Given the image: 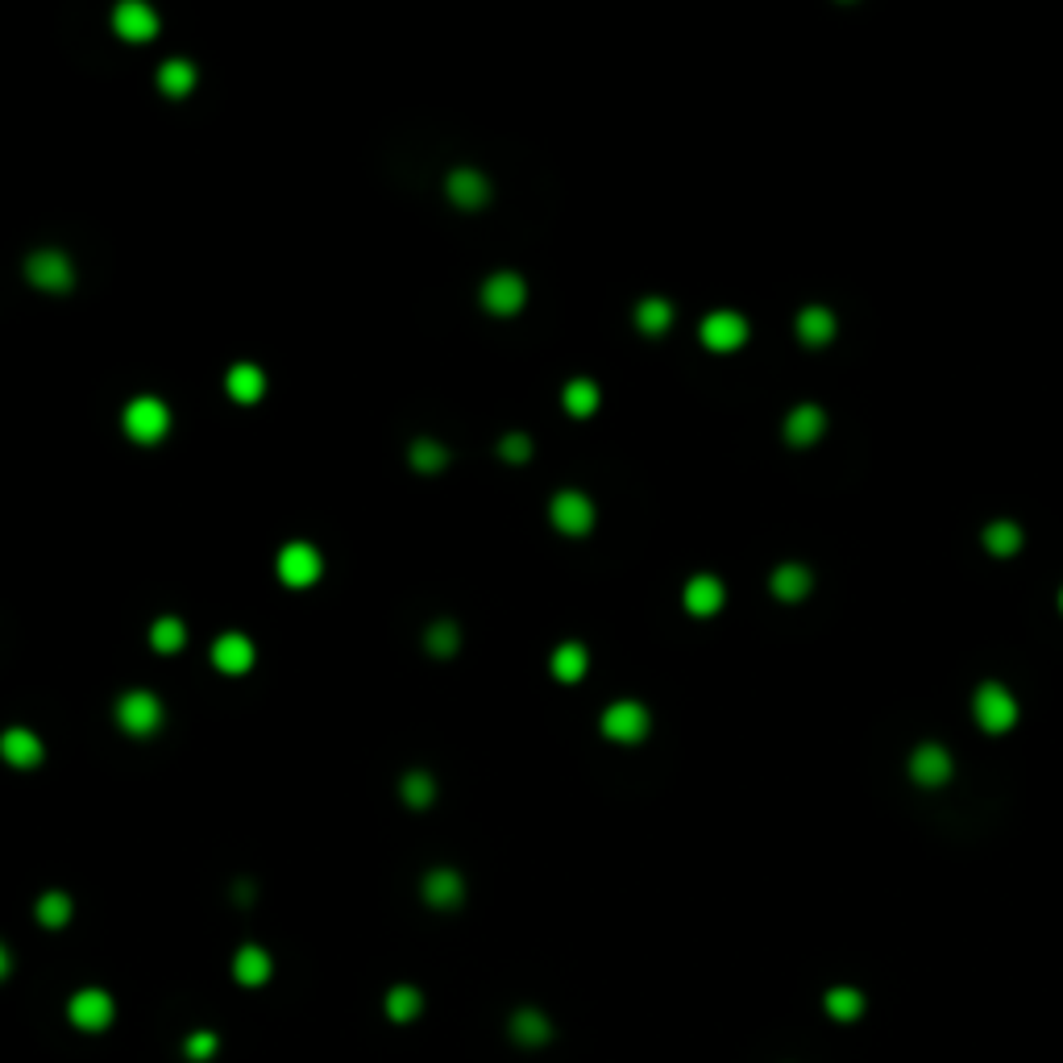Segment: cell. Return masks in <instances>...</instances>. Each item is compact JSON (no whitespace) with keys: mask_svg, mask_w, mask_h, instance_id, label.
<instances>
[{"mask_svg":"<svg viewBox=\"0 0 1063 1063\" xmlns=\"http://www.w3.org/2000/svg\"><path fill=\"white\" fill-rule=\"evenodd\" d=\"M445 195H450L457 208H482L486 200H491V179L482 175V170H473V166H457L450 170V179H445Z\"/></svg>","mask_w":1063,"mask_h":1063,"instance_id":"cell-16","label":"cell"},{"mask_svg":"<svg viewBox=\"0 0 1063 1063\" xmlns=\"http://www.w3.org/2000/svg\"><path fill=\"white\" fill-rule=\"evenodd\" d=\"M170 420L175 416H170L166 400H159V395H134V400L125 403V412H121V428H125V436L134 445H159V441H166Z\"/></svg>","mask_w":1063,"mask_h":1063,"instance_id":"cell-1","label":"cell"},{"mask_svg":"<svg viewBox=\"0 0 1063 1063\" xmlns=\"http://www.w3.org/2000/svg\"><path fill=\"white\" fill-rule=\"evenodd\" d=\"M9 972H13V956H9V947L0 944V980H4Z\"/></svg>","mask_w":1063,"mask_h":1063,"instance_id":"cell-38","label":"cell"},{"mask_svg":"<svg viewBox=\"0 0 1063 1063\" xmlns=\"http://www.w3.org/2000/svg\"><path fill=\"white\" fill-rule=\"evenodd\" d=\"M478 300H482V307H486L491 316H516V312L528 304V283H523V275H516V270H495V275L482 283Z\"/></svg>","mask_w":1063,"mask_h":1063,"instance_id":"cell-11","label":"cell"},{"mask_svg":"<svg viewBox=\"0 0 1063 1063\" xmlns=\"http://www.w3.org/2000/svg\"><path fill=\"white\" fill-rule=\"evenodd\" d=\"M407 461H412V470H420V473H441L445 466H450V450H445L441 441H432V436H420V441H412Z\"/></svg>","mask_w":1063,"mask_h":1063,"instance_id":"cell-32","label":"cell"},{"mask_svg":"<svg viewBox=\"0 0 1063 1063\" xmlns=\"http://www.w3.org/2000/svg\"><path fill=\"white\" fill-rule=\"evenodd\" d=\"M972 719L989 735H1005L1017 723V698L1001 682H985L972 694Z\"/></svg>","mask_w":1063,"mask_h":1063,"instance_id":"cell-3","label":"cell"},{"mask_svg":"<svg viewBox=\"0 0 1063 1063\" xmlns=\"http://www.w3.org/2000/svg\"><path fill=\"white\" fill-rule=\"evenodd\" d=\"M400 798L412 806V810H425V806H432V798H436V781H432V773H425V769H412V773L400 781Z\"/></svg>","mask_w":1063,"mask_h":1063,"instance_id":"cell-33","label":"cell"},{"mask_svg":"<svg viewBox=\"0 0 1063 1063\" xmlns=\"http://www.w3.org/2000/svg\"><path fill=\"white\" fill-rule=\"evenodd\" d=\"M184 644H188V623H184L179 615H159V619L150 623V648H154V653L170 657V653H179Z\"/></svg>","mask_w":1063,"mask_h":1063,"instance_id":"cell-30","label":"cell"},{"mask_svg":"<svg viewBox=\"0 0 1063 1063\" xmlns=\"http://www.w3.org/2000/svg\"><path fill=\"white\" fill-rule=\"evenodd\" d=\"M823 432H827V412L819 403H798L785 416V441L789 445H814Z\"/></svg>","mask_w":1063,"mask_h":1063,"instance_id":"cell-20","label":"cell"},{"mask_svg":"<svg viewBox=\"0 0 1063 1063\" xmlns=\"http://www.w3.org/2000/svg\"><path fill=\"white\" fill-rule=\"evenodd\" d=\"M275 573H279V582L291 586V591H307V586H316L320 582V573H325V557H320V548L307 541H291L279 548V557H275Z\"/></svg>","mask_w":1063,"mask_h":1063,"instance_id":"cell-4","label":"cell"},{"mask_svg":"<svg viewBox=\"0 0 1063 1063\" xmlns=\"http://www.w3.org/2000/svg\"><path fill=\"white\" fill-rule=\"evenodd\" d=\"M457 644H461V632H457V623H450V619L432 623V628L425 632V648L432 653V657H453Z\"/></svg>","mask_w":1063,"mask_h":1063,"instance_id":"cell-35","label":"cell"},{"mask_svg":"<svg viewBox=\"0 0 1063 1063\" xmlns=\"http://www.w3.org/2000/svg\"><path fill=\"white\" fill-rule=\"evenodd\" d=\"M810 586H814V578H810V569L798 566V561H785V566H777L773 573H769V591H773V598H781V603H802L806 594H810Z\"/></svg>","mask_w":1063,"mask_h":1063,"instance_id":"cell-23","label":"cell"},{"mask_svg":"<svg viewBox=\"0 0 1063 1063\" xmlns=\"http://www.w3.org/2000/svg\"><path fill=\"white\" fill-rule=\"evenodd\" d=\"M823 1010H827L831 1022H860L864 1010H869V1001H864V992L851 989V985H835V989L823 992Z\"/></svg>","mask_w":1063,"mask_h":1063,"instance_id":"cell-26","label":"cell"},{"mask_svg":"<svg viewBox=\"0 0 1063 1063\" xmlns=\"http://www.w3.org/2000/svg\"><path fill=\"white\" fill-rule=\"evenodd\" d=\"M1060 611H1063V591H1060Z\"/></svg>","mask_w":1063,"mask_h":1063,"instance_id":"cell-39","label":"cell"},{"mask_svg":"<svg viewBox=\"0 0 1063 1063\" xmlns=\"http://www.w3.org/2000/svg\"><path fill=\"white\" fill-rule=\"evenodd\" d=\"M213 669L225 678H245L254 665H258V644L245 636V632H225L213 640Z\"/></svg>","mask_w":1063,"mask_h":1063,"instance_id":"cell-12","label":"cell"},{"mask_svg":"<svg viewBox=\"0 0 1063 1063\" xmlns=\"http://www.w3.org/2000/svg\"><path fill=\"white\" fill-rule=\"evenodd\" d=\"M216 1047H220L216 1030H195V1035H188V1039H184V1055H188V1060H195V1063H204V1060H213V1055H216Z\"/></svg>","mask_w":1063,"mask_h":1063,"instance_id":"cell-37","label":"cell"},{"mask_svg":"<svg viewBox=\"0 0 1063 1063\" xmlns=\"http://www.w3.org/2000/svg\"><path fill=\"white\" fill-rule=\"evenodd\" d=\"M586 669H591V653H586V644H578V640H566V644H557L553 648V657H548V673L557 678V682H582L586 678Z\"/></svg>","mask_w":1063,"mask_h":1063,"instance_id":"cell-22","label":"cell"},{"mask_svg":"<svg viewBox=\"0 0 1063 1063\" xmlns=\"http://www.w3.org/2000/svg\"><path fill=\"white\" fill-rule=\"evenodd\" d=\"M420 894L432 910H457L461 898H466V881L457 869H432V873L420 881Z\"/></svg>","mask_w":1063,"mask_h":1063,"instance_id":"cell-17","label":"cell"},{"mask_svg":"<svg viewBox=\"0 0 1063 1063\" xmlns=\"http://www.w3.org/2000/svg\"><path fill=\"white\" fill-rule=\"evenodd\" d=\"M956 773V764H951V752H947L944 744H919L914 748V757H910V777L926 785V789H939L947 785Z\"/></svg>","mask_w":1063,"mask_h":1063,"instance_id":"cell-15","label":"cell"},{"mask_svg":"<svg viewBox=\"0 0 1063 1063\" xmlns=\"http://www.w3.org/2000/svg\"><path fill=\"white\" fill-rule=\"evenodd\" d=\"M47 757V744L34 727H4L0 732V760L13 769H38Z\"/></svg>","mask_w":1063,"mask_h":1063,"instance_id":"cell-13","label":"cell"},{"mask_svg":"<svg viewBox=\"0 0 1063 1063\" xmlns=\"http://www.w3.org/2000/svg\"><path fill=\"white\" fill-rule=\"evenodd\" d=\"M598 403H603V391H598V382L594 379H569L566 391H561V407H566L573 420H586L598 412Z\"/></svg>","mask_w":1063,"mask_h":1063,"instance_id":"cell-28","label":"cell"},{"mask_svg":"<svg viewBox=\"0 0 1063 1063\" xmlns=\"http://www.w3.org/2000/svg\"><path fill=\"white\" fill-rule=\"evenodd\" d=\"M673 325V304L665 295H644L636 304V329L644 337H665Z\"/></svg>","mask_w":1063,"mask_h":1063,"instance_id":"cell-29","label":"cell"},{"mask_svg":"<svg viewBox=\"0 0 1063 1063\" xmlns=\"http://www.w3.org/2000/svg\"><path fill=\"white\" fill-rule=\"evenodd\" d=\"M270 972H275V960H270V951L258 944H245L237 947L233 956V980L237 985H245V989H262L266 980H270Z\"/></svg>","mask_w":1063,"mask_h":1063,"instance_id":"cell-21","label":"cell"},{"mask_svg":"<svg viewBox=\"0 0 1063 1063\" xmlns=\"http://www.w3.org/2000/svg\"><path fill=\"white\" fill-rule=\"evenodd\" d=\"M548 520L561 536H591L598 511H594V498L586 491H557L548 498Z\"/></svg>","mask_w":1063,"mask_h":1063,"instance_id":"cell-6","label":"cell"},{"mask_svg":"<svg viewBox=\"0 0 1063 1063\" xmlns=\"http://www.w3.org/2000/svg\"><path fill=\"white\" fill-rule=\"evenodd\" d=\"M835 329H839V320H835V312L823 304H806L798 312V320H794V332H798V341L810 345V350H819V345H831L835 341Z\"/></svg>","mask_w":1063,"mask_h":1063,"instance_id":"cell-19","label":"cell"},{"mask_svg":"<svg viewBox=\"0 0 1063 1063\" xmlns=\"http://www.w3.org/2000/svg\"><path fill=\"white\" fill-rule=\"evenodd\" d=\"M498 457H503V461H511V466H523V461L532 457V436H528V432H520V428H516V432H507V436L498 441Z\"/></svg>","mask_w":1063,"mask_h":1063,"instance_id":"cell-36","label":"cell"},{"mask_svg":"<svg viewBox=\"0 0 1063 1063\" xmlns=\"http://www.w3.org/2000/svg\"><path fill=\"white\" fill-rule=\"evenodd\" d=\"M723 603H727V586L714 578V573H694L689 582H685L682 591V607L694 619H710V615L723 611Z\"/></svg>","mask_w":1063,"mask_h":1063,"instance_id":"cell-14","label":"cell"},{"mask_svg":"<svg viewBox=\"0 0 1063 1063\" xmlns=\"http://www.w3.org/2000/svg\"><path fill=\"white\" fill-rule=\"evenodd\" d=\"M507 1030H511V1039L520 1042V1047H528V1051H536V1047H544V1042L553 1039V1022H548V1014H541V1010H516L511 1014V1022H507Z\"/></svg>","mask_w":1063,"mask_h":1063,"instance_id":"cell-24","label":"cell"},{"mask_svg":"<svg viewBox=\"0 0 1063 1063\" xmlns=\"http://www.w3.org/2000/svg\"><path fill=\"white\" fill-rule=\"evenodd\" d=\"M382 1010L391 1022H416V1017L425 1014V992L416 989V985H391L387 997H382Z\"/></svg>","mask_w":1063,"mask_h":1063,"instance_id":"cell-27","label":"cell"},{"mask_svg":"<svg viewBox=\"0 0 1063 1063\" xmlns=\"http://www.w3.org/2000/svg\"><path fill=\"white\" fill-rule=\"evenodd\" d=\"M113 1017H117V1001H113V992L109 989H79L67 1001V1022H72L75 1030H104V1026H113Z\"/></svg>","mask_w":1063,"mask_h":1063,"instance_id":"cell-9","label":"cell"},{"mask_svg":"<svg viewBox=\"0 0 1063 1063\" xmlns=\"http://www.w3.org/2000/svg\"><path fill=\"white\" fill-rule=\"evenodd\" d=\"M648 727H653V714H648V707L636 703V698H619V703H611V707L603 710V719H598V732L607 735L611 744H640V739L648 735Z\"/></svg>","mask_w":1063,"mask_h":1063,"instance_id":"cell-5","label":"cell"},{"mask_svg":"<svg viewBox=\"0 0 1063 1063\" xmlns=\"http://www.w3.org/2000/svg\"><path fill=\"white\" fill-rule=\"evenodd\" d=\"M109 22H113V34H117L121 42H134V47L154 42V38H159V29H163L159 9H150L145 0H121Z\"/></svg>","mask_w":1063,"mask_h":1063,"instance_id":"cell-8","label":"cell"},{"mask_svg":"<svg viewBox=\"0 0 1063 1063\" xmlns=\"http://www.w3.org/2000/svg\"><path fill=\"white\" fill-rule=\"evenodd\" d=\"M985 548H989L992 557H1014L1017 548H1022V528L1010 520H997L985 528Z\"/></svg>","mask_w":1063,"mask_h":1063,"instance_id":"cell-34","label":"cell"},{"mask_svg":"<svg viewBox=\"0 0 1063 1063\" xmlns=\"http://www.w3.org/2000/svg\"><path fill=\"white\" fill-rule=\"evenodd\" d=\"M698 341L707 345L710 354H735L748 341V320L739 312H732V307H719L698 325Z\"/></svg>","mask_w":1063,"mask_h":1063,"instance_id":"cell-10","label":"cell"},{"mask_svg":"<svg viewBox=\"0 0 1063 1063\" xmlns=\"http://www.w3.org/2000/svg\"><path fill=\"white\" fill-rule=\"evenodd\" d=\"M195 63L191 59H166L163 67H159V92L170 96V100H184V96L195 92Z\"/></svg>","mask_w":1063,"mask_h":1063,"instance_id":"cell-25","label":"cell"},{"mask_svg":"<svg viewBox=\"0 0 1063 1063\" xmlns=\"http://www.w3.org/2000/svg\"><path fill=\"white\" fill-rule=\"evenodd\" d=\"M113 714H117V727L125 735H134V739H145V735H159L163 732V723H166V707H163V698L154 694V689H125L117 698V707H113Z\"/></svg>","mask_w":1063,"mask_h":1063,"instance_id":"cell-2","label":"cell"},{"mask_svg":"<svg viewBox=\"0 0 1063 1063\" xmlns=\"http://www.w3.org/2000/svg\"><path fill=\"white\" fill-rule=\"evenodd\" d=\"M266 387L270 382H266V370H262L258 362H233L229 375H225V395L233 403H245V407L258 403L266 395Z\"/></svg>","mask_w":1063,"mask_h":1063,"instance_id":"cell-18","label":"cell"},{"mask_svg":"<svg viewBox=\"0 0 1063 1063\" xmlns=\"http://www.w3.org/2000/svg\"><path fill=\"white\" fill-rule=\"evenodd\" d=\"M25 279L47 295H63L75 287V262L63 250H34L25 258Z\"/></svg>","mask_w":1063,"mask_h":1063,"instance_id":"cell-7","label":"cell"},{"mask_svg":"<svg viewBox=\"0 0 1063 1063\" xmlns=\"http://www.w3.org/2000/svg\"><path fill=\"white\" fill-rule=\"evenodd\" d=\"M34 914H38V922H42L47 931H59V926H67V922H72L75 901L67 898L63 889H47V894L38 898V906H34Z\"/></svg>","mask_w":1063,"mask_h":1063,"instance_id":"cell-31","label":"cell"}]
</instances>
